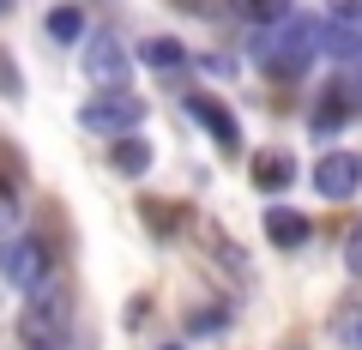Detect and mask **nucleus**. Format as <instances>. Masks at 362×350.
<instances>
[{
    "instance_id": "7",
    "label": "nucleus",
    "mask_w": 362,
    "mask_h": 350,
    "mask_svg": "<svg viewBox=\"0 0 362 350\" xmlns=\"http://www.w3.org/2000/svg\"><path fill=\"white\" fill-rule=\"evenodd\" d=\"M314 187H320V199H332V206L356 199L362 194V157L356 151H326L320 163H314Z\"/></svg>"
},
{
    "instance_id": "10",
    "label": "nucleus",
    "mask_w": 362,
    "mask_h": 350,
    "mask_svg": "<svg viewBox=\"0 0 362 350\" xmlns=\"http://www.w3.org/2000/svg\"><path fill=\"white\" fill-rule=\"evenodd\" d=\"M320 54H332L338 66H356L362 61V25L356 18H332L326 37H320Z\"/></svg>"
},
{
    "instance_id": "20",
    "label": "nucleus",
    "mask_w": 362,
    "mask_h": 350,
    "mask_svg": "<svg viewBox=\"0 0 362 350\" xmlns=\"http://www.w3.org/2000/svg\"><path fill=\"white\" fill-rule=\"evenodd\" d=\"M0 182H13V187L25 182V157H18L13 145H0Z\"/></svg>"
},
{
    "instance_id": "5",
    "label": "nucleus",
    "mask_w": 362,
    "mask_h": 350,
    "mask_svg": "<svg viewBox=\"0 0 362 350\" xmlns=\"http://www.w3.org/2000/svg\"><path fill=\"white\" fill-rule=\"evenodd\" d=\"M127 49L115 42V30H97V37H85V78L90 85H103V91H127Z\"/></svg>"
},
{
    "instance_id": "14",
    "label": "nucleus",
    "mask_w": 362,
    "mask_h": 350,
    "mask_svg": "<svg viewBox=\"0 0 362 350\" xmlns=\"http://www.w3.org/2000/svg\"><path fill=\"white\" fill-rule=\"evenodd\" d=\"M139 61L157 66V73H181V66H187V49H181L175 37H151V42H139Z\"/></svg>"
},
{
    "instance_id": "12",
    "label": "nucleus",
    "mask_w": 362,
    "mask_h": 350,
    "mask_svg": "<svg viewBox=\"0 0 362 350\" xmlns=\"http://www.w3.org/2000/svg\"><path fill=\"white\" fill-rule=\"evenodd\" d=\"M109 163H115V175H145V169H151V145H145L139 133H121L115 151H109Z\"/></svg>"
},
{
    "instance_id": "16",
    "label": "nucleus",
    "mask_w": 362,
    "mask_h": 350,
    "mask_svg": "<svg viewBox=\"0 0 362 350\" xmlns=\"http://www.w3.org/2000/svg\"><path fill=\"white\" fill-rule=\"evenodd\" d=\"M49 37L54 42H78L85 37V13H78V6H54L49 13Z\"/></svg>"
},
{
    "instance_id": "18",
    "label": "nucleus",
    "mask_w": 362,
    "mask_h": 350,
    "mask_svg": "<svg viewBox=\"0 0 362 350\" xmlns=\"http://www.w3.org/2000/svg\"><path fill=\"white\" fill-rule=\"evenodd\" d=\"M0 97H25V78H18V61L0 49Z\"/></svg>"
},
{
    "instance_id": "21",
    "label": "nucleus",
    "mask_w": 362,
    "mask_h": 350,
    "mask_svg": "<svg viewBox=\"0 0 362 350\" xmlns=\"http://www.w3.org/2000/svg\"><path fill=\"white\" fill-rule=\"evenodd\" d=\"M344 266H350V272L362 278V223L350 230V242H344Z\"/></svg>"
},
{
    "instance_id": "11",
    "label": "nucleus",
    "mask_w": 362,
    "mask_h": 350,
    "mask_svg": "<svg viewBox=\"0 0 362 350\" xmlns=\"http://www.w3.org/2000/svg\"><path fill=\"white\" fill-rule=\"evenodd\" d=\"M266 242L284 247V254H290V247H302V242H308V218L290 211V206H272V211H266Z\"/></svg>"
},
{
    "instance_id": "23",
    "label": "nucleus",
    "mask_w": 362,
    "mask_h": 350,
    "mask_svg": "<svg viewBox=\"0 0 362 350\" xmlns=\"http://www.w3.org/2000/svg\"><path fill=\"white\" fill-rule=\"evenodd\" d=\"M350 78H356V91H362V61H356V66H350Z\"/></svg>"
},
{
    "instance_id": "8",
    "label": "nucleus",
    "mask_w": 362,
    "mask_h": 350,
    "mask_svg": "<svg viewBox=\"0 0 362 350\" xmlns=\"http://www.w3.org/2000/svg\"><path fill=\"white\" fill-rule=\"evenodd\" d=\"M356 109H362V91H356V78L344 73V78L332 85V91H326L320 103H314V115H308V133H314V139H332V133L344 127V121L356 115Z\"/></svg>"
},
{
    "instance_id": "24",
    "label": "nucleus",
    "mask_w": 362,
    "mask_h": 350,
    "mask_svg": "<svg viewBox=\"0 0 362 350\" xmlns=\"http://www.w3.org/2000/svg\"><path fill=\"white\" fill-rule=\"evenodd\" d=\"M0 13H13V0H0Z\"/></svg>"
},
{
    "instance_id": "1",
    "label": "nucleus",
    "mask_w": 362,
    "mask_h": 350,
    "mask_svg": "<svg viewBox=\"0 0 362 350\" xmlns=\"http://www.w3.org/2000/svg\"><path fill=\"white\" fill-rule=\"evenodd\" d=\"M320 37H326L320 18L290 13V18H278V25H259L254 30V61L266 66L272 78H302L314 66V54H320Z\"/></svg>"
},
{
    "instance_id": "6",
    "label": "nucleus",
    "mask_w": 362,
    "mask_h": 350,
    "mask_svg": "<svg viewBox=\"0 0 362 350\" xmlns=\"http://www.w3.org/2000/svg\"><path fill=\"white\" fill-rule=\"evenodd\" d=\"M187 115H194L199 127L211 133V145H218V151H242V121H235V109L223 103V97H211V91H187Z\"/></svg>"
},
{
    "instance_id": "19",
    "label": "nucleus",
    "mask_w": 362,
    "mask_h": 350,
    "mask_svg": "<svg viewBox=\"0 0 362 350\" xmlns=\"http://www.w3.org/2000/svg\"><path fill=\"white\" fill-rule=\"evenodd\" d=\"M187 332H194V338H211V332H223V308H199L194 320H187Z\"/></svg>"
},
{
    "instance_id": "15",
    "label": "nucleus",
    "mask_w": 362,
    "mask_h": 350,
    "mask_svg": "<svg viewBox=\"0 0 362 350\" xmlns=\"http://www.w3.org/2000/svg\"><path fill=\"white\" fill-rule=\"evenodd\" d=\"M139 218L151 223V235H175V230H181V218H187V211H181L175 199H139Z\"/></svg>"
},
{
    "instance_id": "3",
    "label": "nucleus",
    "mask_w": 362,
    "mask_h": 350,
    "mask_svg": "<svg viewBox=\"0 0 362 350\" xmlns=\"http://www.w3.org/2000/svg\"><path fill=\"white\" fill-rule=\"evenodd\" d=\"M18 344L25 350H66V296L54 284L30 296L25 320H18Z\"/></svg>"
},
{
    "instance_id": "4",
    "label": "nucleus",
    "mask_w": 362,
    "mask_h": 350,
    "mask_svg": "<svg viewBox=\"0 0 362 350\" xmlns=\"http://www.w3.org/2000/svg\"><path fill=\"white\" fill-rule=\"evenodd\" d=\"M145 121V103L133 91H103V97H90L85 109H78V127L90 133H109V139H121V133H133Z\"/></svg>"
},
{
    "instance_id": "13",
    "label": "nucleus",
    "mask_w": 362,
    "mask_h": 350,
    "mask_svg": "<svg viewBox=\"0 0 362 350\" xmlns=\"http://www.w3.org/2000/svg\"><path fill=\"white\" fill-rule=\"evenodd\" d=\"M223 6H230L235 18H242V25H278V18H290L296 13V6H290V0H223Z\"/></svg>"
},
{
    "instance_id": "25",
    "label": "nucleus",
    "mask_w": 362,
    "mask_h": 350,
    "mask_svg": "<svg viewBox=\"0 0 362 350\" xmlns=\"http://www.w3.org/2000/svg\"><path fill=\"white\" fill-rule=\"evenodd\" d=\"M169 350H175V344H169Z\"/></svg>"
},
{
    "instance_id": "2",
    "label": "nucleus",
    "mask_w": 362,
    "mask_h": 350,
    "mask_svg": "<svg viewBox=\"0 0 362 350\" xmlns=\"http://www.w3.org/2000/svg\"><path fill=\"white\" fill-rule=\"evenodd\" d=\"M0 272H6V284H18L25 296H37V290L54 284V254L37 235H13V242H0Z\"/></svg>"
},
{
    "instance_id": "9",
    "label": "nucleus",
    "mask_w": 362,
    "mask_h": 350,
    "mask_svg": "<svg viewBox=\"0 0 362 350\" xmlns=\"http://www.w3.org/2000/svg\"><path fill=\"white\" fill-rule=\"evenodd\" d=\"M296 182V157L284 151V145H266V151H254V187L259 194H278V187Z\"/></svg>"
},
{
    "instance_id": "22",
    "label": "nucleus",
    "mask_w": 362,
    "mask_h": 350,
    "mask_svg": "<svg viewBox=\"0 0 362 350\" xmlns=\"http://www.w3.org/2000/svg\"><path fill=\"white\" fill-rule=\"evenodd\" d=\"M326 13H332V18H356V25H362V0H326Z\"/></svg>"
},
{
    "instance_id": "17",
    "label": "nucleus",
    "mask_w": 362,
    "mask_h": 350,
    "mask_svg": "<svg viewBox=\"0 0 362 350\" xmlns=\"http://www.w3.org/2000/svg\"><path fill=\"white\" fill-rule=\"evenodd\" d=\"M338 338H344L350 350H362V296L338 302Z\"/></svg>"
}]
</instances>
